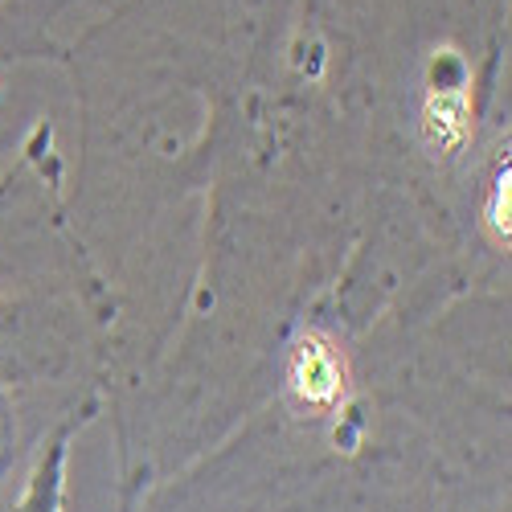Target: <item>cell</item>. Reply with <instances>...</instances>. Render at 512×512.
Instances as JSON below:
<instances>
[{
  "instance_id": "cell-1",
  "label": "cell",
  "mask_w": 512,
  "mask_h": 512,
  "mask_svg": "<svg viewBox=\"0 0 512 512\" xmlns=\"http://www.w3.org/2000/svg\"><path fill=\"white\" fill-rule=\"evenodd\" d=\"M291 386L304 402L328 406L345 394V361L324 336H304L291 353Z\"/></svg>"
},
{
  "instance_id": "cell-3",
  "label": "cell",
  "mask_w": 512,
  "mask_h": 512,
  "mask_svg": "<svg viewBox=\"0 0 512 512\" xmlns=\"http://www.w3.org/2000/svg\"><path fill=\"white\" fill-rule=\"evenodd\" d=\"M492 226L508 238V177L500 181V189H496V205H492Z\"/></svg>"
},
{
  "instance_id": "cell-2",
  "label": "cell",
  "mask_w": 512,
  "mask_h": 512,
  "mask_svg": "<svg viewBox=\"0 0 512 512\" xmlns=\"http://www.w3.org/2000/svg\"><path fill=\"white\" fill-rule=\"evenodd\" d=\"M467 99L463 95H439L435 103H431V127H443V140L447 144H455L463 132H467Z\"/></svg>"
}]
</instances>
